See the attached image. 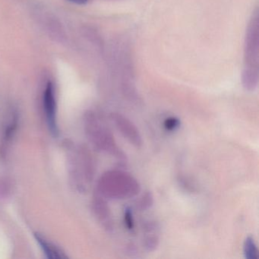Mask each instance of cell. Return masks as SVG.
<instances>
[{"label":"cell","mask_w":259,"mask_h":259,"mask_svg":"<svg viewBox=\"0 0 259 259\" xmlns=\"http://www.w3.org/2000/svg\"><path fill=\"white\" fill-rule=\"evenodd\" d=\"M97 212L104 227L108 231H112L114 228V222L112 218L111 212L104 200H100L96 204Z\"/></svg>","instance_id":"cell-7"},{"label":"cell","mask_w":259,"mask_h":259,"mask_svg":"<svg viewBox=\"0 0 259 259\" xmlns=\"http://www.w3.org/2000/svg\"><path fill=\"white\" fill-rule=\"evenodd\" d=\"M90 119V131L97 146L113 156L121 165H125L127 163L126 154L118 146L110 130L103 127L95 118L91 117Z\"/></svg>","instance_id":"cell-3"},{"label":"cell","mask_w":259,"mask_h":259,"mask_svg":"<svg viewBox=\"0 0 259 259\" xmlns=\"http://www.w3.org/2000/svg\"><path fill=\"white\" fill-rule=\"evenodd\" d=\"M243 254L246 259H257L258 257L257 245L254 238L251 236H248L244 241Z\"/></svg>","instance_id":"cell-8"},{"label":"cell","mask_w":259,"mask_h":259,"mask_svg":"<svg viewBox=\"0 0 259 259\" xmlns=\"http://www.w3.org/2000/svg\"><path fill=\"white\" fill-rule=\"evenodd\" d=\"M111 119L118 131L131 145L136 148L142 146L143 141L140 132L133 121L119 113H112Z\"/></svg>","instance_id":"cell-4"},{"label":"cell","mask_w":259,"mask_h":259,"mask_svg":"<svg viewBox=\"0 0 259 259\" xmlns=\"http://www.w3.org/2000/svg\"><path fill=\"white\" fill-rule=\"evenodd\" d=\"M71 2L75 3L77 4H84L89 1V0H70Z\"/></svg>","instance_id":"cell-14"},{"label":"cell","mask_w":259,"mask_h":259,"mask_svg":"<svg viewBox=\"0 0 259 259\" xmlns=\"http://www.w3.org/2000/svg\"><path fill=\"white\" fill-rule=\"evenodd\" d=\"M258 13L252 15L244 44L243 71L242 82L248 92L255 90L258 84Z\"/></svg>","instance_id":"cell-1"},{"label":"cell","mask_w":259,"mask_h":259,"mask_svg":"<svg viewBox=\"0 0 259 259\" xmlns=\"http://www.w3.org/2000/svg\"><path fill=\"white\" fill-rule=\"evenodd\" d=\"M154 204V196L151 192H145L141 197L140 199L138 200L136 203V207L141 211H145L151 208Z\"/></svg>","instance_id":"cell-10"},{"label":"cell","mask_w":259,"mask_h":259,"mask_svg":"<svg viewBox=\"0 0 259 259\" xmlns=\"http://www.w3.org/2000/svg\"><path fill=\"white\" fill-rule=\"evenodd\" d=\"M181 125L180 119L175 116H170V117L166 118L163 122V125L166 130L169 132L175 131Z\"/></svg>","instance_id":"cell-12"},{"label":"cell","mask_w":259,"mask_h":259,"mask_svg":"<svg viewBox=\"0 0 259 259\" xmlns=\"http://www.w3.org/2000/svg\"><path fill=\"white\" fill-rule=\"evenodd\" d=\"M44 104H45V113L50 130L54 136L58 134L57 119H56V100L54 95V85L52 83L48 82L44 95Z\"/></svg>","instance_id":"cell-5"},{"label":"cell","mask_w":259,"mask_h":259,"mask_svg":"<svg viewBox=\"0 0 259 259\" xmlns=\"http://www.w3.org/2000/svg\"><path fill=\"white\" fill-rule=\"evenodd\" d=\"M143 247L148 252H153L160 245V227L154 221H145L143 224Z\"/></svg>","instance_id":"cell-6"},{"label":"cell","mask_w":259,"mask_h":259,"mask_svg":"<svg viewBox=\"0 0 259 259\" xmlns=\"http://www.w3.org/2000/svg\"><path fill=\"white\" fill-rule=\"evenodd\" d=\"M127 253L130 254L131 256H133L134 254H137V250H136V246L132 245V244L128 245V246H127Z\"/></svg>","instance_id":"cell-13"},{"label":"cell","mask_w":259,"mask_h":259,"mask_svg":"<svg viewBox=\"0 0 259 259\" xmlns=\"http://www.w3.org/2000/svg\"><path fill=\"white\" fill-rule=\"evenodd\" d=\"M124 224L127 230L133 231L135 228V220L133 217V210L130 207H126L124 210L123 213Z\"/></svg>","instance_id":"cell-11"},{"label":"cell","mask_w":259,"mask_h":259,"mask_svg":"<svg viewBox=\"0 0 259 259\" xmlns=\"http://www.w3.org/2000/svg\"><path fill=\"white\" fill-rule=\"evenodd\" d=\"M99 188L104 197L115 200L133 198L141 191L138 180L131 174L122 170L106 172L101 179Z\"/></svg>","instance_id":"cell-2"},{"label":"cell","mask_w":259,"mask_h":259,"mask_svg":"<svg viewBox=\"0 0 259 259\" xmlns=\"http://www.w3.org/2000/svg\"><path fill=\"white\" fill-rule=\"evenodd\" d=\"M36 240L38 242L39 245L41 247L42 249L45 252V254L48 256L49 258H61L63 257V254H60V251H57L55 249L54 246L51 245V244L48 243L43 238L40 237L38 234H35Z\"/></svg>","instance_id":"cell-9"}]
</instances>
